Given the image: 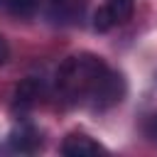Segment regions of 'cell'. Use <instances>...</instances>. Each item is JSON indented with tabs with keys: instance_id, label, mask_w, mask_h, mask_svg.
Masks as SVG:
<instances>
[{
	"instance_id": "cell-2",
	"label": "cell",
	"mask_w": 157,
	"mask_h": 157,
	"mask_svg": "<svg viewBox=\"0 0 157 157\" xmlns=\"http://www.w3.org/2000/svg\"><path fill=\"white\" fill-rule=\"evenodd\" d=\"M125 93H128V83H125L123 74L105 69V71L98 76V81H96V86L91 88V93H88L86 101L91 103L93 110H108V108L118 105V103L125 98Z\"/></svg>"
},
{
	"instance_id": "cell-7",
	"label": "cell",
	"mask_w": 157,
	"mask_h": 157,
	"mask_svg": "<svg viewBox=\"0 0 157 157\" xmlns=\"http://www.w3.org/2000/svg\"><path fill=\"white\" fill-rule=\"evenodd\" d=\"M105 7L110 10L115 25L118 22H125L130 15H132V7H135V0H105Z\"/></svg>"
},
{
	"instance_id": "cell-9",
	"label": "cell",
	"mask_w": 157,
	"mask_h": 157,
	"mask_svg": "<svg viewBox=\"0 0 157 157\" xmlns=\"http://www.w3.org/2000/svg\"><path fill=\"white\" fill-rule=\"evenodd\" d=\"M142 135L150 142H157V113H152V115H147L142 120Z\"/></svg>"
},
{
	"instance_id": "cell-8",
	"label": "cell",
	"mask_w": 157,
	"mask_h": 157,
	"mask_svg": "<svg viewBox=\"0 0 157 157\" xmlns=\"http://www.w3.org/2000/svg\"><path fill=\"white\" fill-rule=\"evenodd\" d=\"M113 25H115V20H113L110 10H108L105 5H103V7H98V10H96V15H93V29H96V32H108Z\"/></svg>"
},
{
	"instance_id": "cell-3",
	"label": "cell",
	"mask_w": 157,
	"mask_h": 157,
	"mask_svg": "<svg viewBox=\"0 0 157 157\" xmlns=\"http://www.w3.org/2000/svg\"><path fill=\"white\" fill-rule=\"evenodd\" d=\"M42 93H44V83H42V78L27 76V78L15 88L12 108H15V110H20V113H25V110H29L32 105H37V101L42 98Z\"/></svg>"
},
{
	"instance_id": "cell-4",
	"label": "cell",
	"mask_w": 157,
	"mask_h": 157,
	"mask_svg": "<svg viewBox=\"0 0 157 157\" xmlns=\"http://www.w3.org/2000/svg\"><path fill=\"white\" fill-rule=\"evenodd\" d=\"M59 150H61V155H66V157H83V155H101V152H105V147H103L101 142H96L93 137H88V135H83V132H71V135H66Z\"/></svg>"
},
{
	"instance_id": "cell-1",
	"label": "cell",
	"mask_w": 157,
	"mask_h": 157,
	"mask_svg": "<svg viewBox=\"0 0 157 157\" xmlns=\"http://www.w3.org/2000/svg\"><path fill=\"white\" fill-rule=\"evenodd\" d=\"M105 61L96 54L81 52V54H71L61 61L59 71H56V93L66 101V103H78L86 101L91 88L96 86L98 76L105 71Z\"/></svg>"
},
{
	"instance_id": "cell-6",
	"label": "cell",
	"mask_w": 157,
	"mask_h": 157,
	"mask_svg": "<svg viewBox=\"0 0 157 157\" xmlns=\"http://www.w3.org/2000/svg\"><path fill=\"white\" fill-rule=\"evenodd\" d=\"M37 10V0H0V12L12 17H29Z\"/></svg>"
},
{
	"instance_id": "cell-5",
	"label": "cell",
	"mask_w": 157,
	"mask_h": 157,
	"mask_svg": "<svg viewBox=\"0 0 157 157\" xmlns=\"http://www.w3.org/2000/svg\"><path fill=\"white\" fill-rule=\"evenodd\" d=\"M39 145H42V137L29 125H22V128H17V130L10 132V147L17 150V152H34Z\"/></svg>"
},
{
	"instance_id": "cell-11",
	"label": "cell",
	"mask_w": 157,
	"mask_h": 157,
	"mask_svg": "<svg viewBox=\"0 0 157 157\" xmlns=\"http://www.w3.org/2000/svg\"><path fill=\"white\" fill-rule=\"evenodd\" d=\"M52 2H56V5H59V2H66V0H52Z\"/></svg>"
},
{
	"instance_id": "cell-10",
	"label": "cell",
	"mask_w": 157,
	"mask_h": 157,
	"mask_svg": "<svg viewBox=\"0 0 157 157\" xmlns=\"http://www.w3.org/2000/svg\"><path fill=\"white\" fill-rule=\"evenodd\" d=\"M7 54H10V47H7V39L0 34V66L7 61Z\"/></svg>"
}]
</instances>
